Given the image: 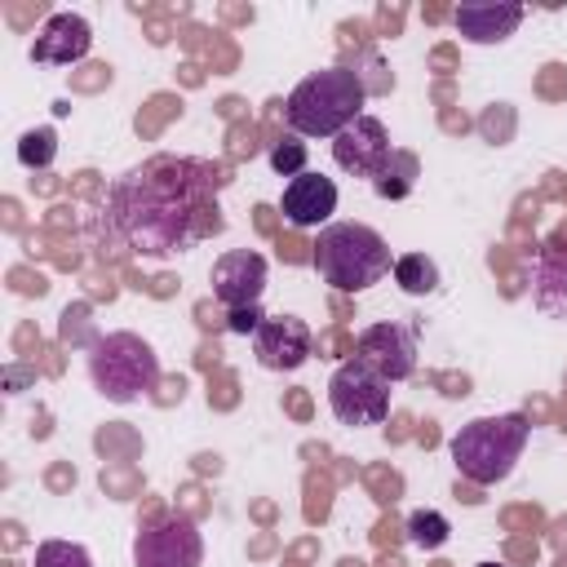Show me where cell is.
Listing matches in <instances>:
<instances>
[{
	"label": "cell",
	"instance_id": "cell-1",
	"mask_svg": "<svg viewBox=\"0 0 567 567\" xmlns=\"http://www.w3.org/2000/svg\"><path fill=\"white\" fill-rule=\"evenodd\" d=\"M217 186L221 173L213 164L155 155L111 186L106 221L133 252L168 257L190 248L199 235L221 230Z\"/></svg>",
	"mask_w": 567,
	"mask_h": 567
},
{
	"label": "cell",
	"instance_id": "cell-2",
	"mask_svg": "<svg viewBox=\"0 0 567 567\" xmlns=\"http://www.w3.org/2000/svg\"><path fill=\"white\" fill-rule=\"evenodd\" d=\"M368 84L350 66H323L310 71L284 102V120L297 137H337L346 124L363 115Z\"/></svg>",
	"mask_w": 567,
	"mask_h": 567
},
{
	"label": "cell",
	"instance_id": "cell-3",
	"mask_svg": "<svg viewBox=\"0 0 567 567\" xmlns=\"http://www.w3.org/2000/svg\"><path fill=\"white\" fill-rule=\"evenodd\" d=\"M310 261H315L319 279L337 292H363L394 270L385 235L363 221H328L315 239Z\"/></svg>",
	"mask_w": 567,
	"mask_h": 567
},
{
	"label": "cell",
	"instance_id": "cell-4",
	"mask_svg": "<svg viewBox=\"0 0 567 567\" xmlns=\"http://www.w3.org/2000/svg\"><path fill=\"white\" fill-rule=\"evenodd\" d=\"M527 416L523 412H501V416H474L470 425H461L447 443L452 465L461 470V478L478 483V487H496L514 474L523 447H527Z\"/></svg>",
	"mask_w": 567,
	"mask_h": 567
},
{
	"label": "cell",
	"instance_id": "cell-5",
	"mask_svg": "<svg viewBox=\"0 0 567 567\" xmlns=\"http://www.w3.org/2000/svg\"><path fill=\"white\" fill-rule=\"evenodd\" d=\"M89 381L106 403H137L159 385V359L137 332H106L89 350Z\"/></svg>",
	"mask_w": 567,
	"mask_h": 567
},
{
	"label": "cell",
	"instance_id": "cell-6",
	"mask_svg": "<svg viewBox=\"0 0 567 567\" xmlns=\"http://www.w3.org/2000/svg\"><path fill=\"white\" fill-rule=\"evenodd\" d=\"M328 408L350 430L381 425L390 416V381L377 368H368L363 359H346L328 377Z\"/></svg>",
	"mask_w": 567,
	"mask_h": 567
},
{
	"label": "cell",
	"instance_id": "cell-7",
	"mask_svg": "<svg viewBox=\"0 0 567 567\" xmlns=\"http://www.w3.org/2000/svg\"><path fill=\"white\" fill-rule=\"evenodd\" d=\"M199 563H204V536L182 514L151 523L133 540V567H199Z\"/></svg>",
	"mask_w": 567,
	"mask_h": 567
},
{
	"label": "cell",
	"instance_id": "cell-8",
	"mask_svg": "<svg viewBox=\"0 0 567 567\" xmlns=\"http://www.w3.org/2000/svg\"><path fill=\"white\" fill-rule=\"evenodd\" d=\"M354 359H363L368 368H377L390 385L394 381H408L416 372V332L408 323H368L359 332V346H354Z\"/></svg>",
	"mask_w": 567,
	"mask_h": 567
},
{
	"label": "cell",
	"instance_id": "cell-9",
	"mask_svg": "<svg viewBox=\"0 0 567 567\" xmlns=\"http://www.w3.org/2000/svg\"><path fill=\"white\" fill-rule=\"evenodd\" d=\"M390 155H394V146H390V133H385V124H381L377 115H359L354 124H346V128L332 137V159H337V168L350 173V177L377 182V173L385 168Z\"/></svg>",
	"mask_w": 567,
	"mask_h": 567
},
{
	"label": "cell",
	"instance_id": "cell-10",
	"mask_svg": "<svg viewBox=\"0 0 567 567\" xmlns=\"http://www.w3.org/2000/svg\"><path fill=\"white\" fill-rule=\"evenodd\" d=\"M252 354L270 372H292L315 354V332L297 315H266L261 328L252 332Z\"/></svg>",
	"mask_w": 567,
	"mask_h": 567
},
{
	"label": "cell",
	"instance_id": "cell-11",
	"mask_svg": "<svg viewBox=\"0 0 567 567\" xmlns=\"http://www.w3.org/2000/svg\"><path fill=\"white\" fill-rule=\"evenodd\" d=\"M261 288H266V257L252 252V248H230L213 261V297L226 306V310H239V306H257L261 301Z\"/></svg>",
	"mask_w": 567,
	"mask_h": 567
},
{
	"label": "cell",
	"instance_id": "cell-12",
	"mask_svg": "<svg viewBox=\"0 0 567 567\" xmlns=\"http://www.w3.org/2000/svg\"><path fill=\"white\" fill-rule=\"evenodd\" d=\"M89 49H93V27L80 13H53L40 27L35 44H31V62H40V66H71V62L89 58Z\"/></svg>",
	"mask_w": 567,
	"mask_h": 567
},
{
	"label": "cell",
	"instance_id": "cell-13",
	"mask_svg": "<svg viewBox=\"0 0 567 567\" xmlns=\"http://www.w3.org/2000/svg\"><path fill=\"white\" fill-rule=\"evenodd\" d=\"M288 226L297 230H310V226H323L332 213H337V182L323 177V173H297L288 186H284V199H279Z\"/></svg>",
	"mask_w": 567,
	"mask_h": 567
},
{
	"label": "cell",
	"instance_id": "cell-14",
	"mask_svg": "<svg viewBox=\"0 0 567 567\" xmlns=\"http://www.w3.org/2000/svg\"><path fill=\"white\" fill-rule=\"evenodd\" d=\"M452 22L470 44H501L518 31L523 4H461L452 13Z\"/></svg>",
	"mask_w": 567,
	"mask_h": 567
},
{
	"label": "cell",
	"instance_id": "cell-15",
	"mask_svg": "<svg viewBox=\"0 0 567 567\" xmlns=\"http://www.w3.org/2000/svg\"><path fill=\"white\" fill-rule=\"evenodd\" d=\"M532 297L545 315H567V244H545L532 270Z\"/></svg>",
	"mask_w": 567,
	"mask_h": 567
},
{
	"label": "cell",
	"instance_id": "cell-16",
	"mask_svg": "<svg viewBox=\"0 0 567 567\" xmlns=\"http://www.w3.org/2000/svg\"><path fill=\"white\" fill-rule=\"evenodd\" d=\"M416 173H421L416 155L394 146V155H390V159H385V168L377 173L372 190H377L381 199H403V195H412V186H416Z\"/></svg>",
	"mask_w": 567,
	"mask_h": 567
},
{
	"label": "cell",
	"instance_id": "cell-17",
	"mask_svg": "<svg viewBox=\"0 0 567 567\" xmlns=\"http://www.w3.org/2000/svg\"><path fill=\"white\" fill-rule=\"evenodd\" d=\"M394 284L408 297H430L439 288V266L425 252H403V257H394Z\"/></svg>",
	"mask_w": 567,
	"mask_h": 567
},
{
	"label": "cell",
	"instance_id": "cell-18",
	"mask_svg": "<svg viewBox=\"0 0 567 567\" xmlns=\"http://www.w3.org/2000/svg\"><path fill=\"white\" fill-rule=\"evenodd\" d=\"M447 536H452V523L439 509H416L408 518V540L416 549H439V545H447Z\"/></svg>",
	"mask_w": 567,
	"mask_h": 567
},
{
	"label": "cell",
	"instance_id": "cell-19",
	"mask_svg": "<svg viewBox=\"0 0 567 567\" xmlns=\"http://www.w3.org/2000/svg\"><path fill=\"white\" fill-rule=\"evenodd\" d=\"M31 567H93V558L80 540H40Z\"/></svg>",
	"mask_w": 567,
	"mask_h": 567
},
{
	"label": "cell",
	"instance_id": "cell-20",
	"mask_svg": "<svg viewBox=\"0 0 567 567\" xmlns=\"http://www.w3.org/2000/svg\"><path fill=\"white\" fill-rule=\"evenodd\" d=\"M53 155H58V137H53V128H27V133H22V142H18V159H22L27 168H49Z\"/></svg>",
	"mask_w": 567,
	"mask_h": 567
},
{
	"label": "cell",
	"instance_id": "cell-21",
	"mask_svg": "<svg viewBox=\"0 0 567 567\" xmlns=\"http://www.w3.org/2000/svg\"><path fill=\"white\" fill-rule=\"evenodd\" d=\"M306 155H310V151H306V142H301L297 133H288V137H279V142L270 146V168H275L279 177H288V182H292L297 173H306Z\"/></svg>",
	"mask_w": 567,
	"mask_h": 567
},
{
	"label": "cell",
	"instance_id": "cell-22",
	"mask_svg": "<svg viewBox=\"0 0 567 567\" xmlns=\"http://www.w3.org/2000/svg\"><path fill=\"white\" fill-rule=\"evenodd\" d=\"M261 319H266V310H261V306H239V310H230V315H226V328H230V332H239V337H252V332L261 328Z\"/></svg>",
	"mask_w": 567,
	"mask_h": 567
},
{
	"label": "cell",
	"instance_id": "cell-23",
	"mask_svg": "<svg viewBox=\"0 0 567 567\" xmlns=\"http://www.w3.org/2000/svg\"><path fill=\"white\" fill-rule=\"evenodd\" d=\"M478 567H501V563H478Z\"/></svg>",
	"mask_w": 567,
	"mask_h": 567
}]
</instances>
